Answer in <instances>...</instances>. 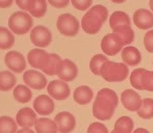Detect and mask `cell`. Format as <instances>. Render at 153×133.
Returning a JSON list of instances; mask_svg holds the SVG:
<instances>
[{
    "label": "cell",
    "instance_id": "1",
    "mask_svg": "<svg viewBox=\"0 0 153 133\" xmlns=\"http://www.w3.org/2000/svg\"><path fill=\"white\" fill-rule=\"evenodd\" d=\"M118 104L119 98L113 89L107 87L100 89L93 104V115L100 121H108L114 117Z\"/></svg>",
    "mask_w": 153,
    "mask_h": 133
},
{
    "label": "cell",
    "instance_id": "28",
    "mask_svg": "<svg viewBox=\"0 0 153 133\" xmlns=\"http://www.w3.org/2000/svg\"><path fill=\"white\" fill-rule=\"evenodd\" d=\"M17 122L10 117H0V133H17Z\"/></svg>",
    "mask_w": 153,
    "mask_h": 133
},
{
    "label": "cell",
    "instance_id": "40",
    "mask_svg": "<svg viewBox=\"0 0 153 133\" xmlns=\"http://www.w3.org/2000/svg\"><path fill=\"white\" fill-rule=\"evenodd\" d=\"M133 133H150L147 129H144V128H137L135 129V131H133Z\"/></svg>",
    "mask_w": 153,
    "mask_h": 133
},
{
    "label": "cell",
    "instance_id": "11",
    "mask_svg": "<svg viewBox=\"0 0 153 133\" xmlns=\"http://www.w3.org/2000/svg\"><path fill=\"white\" fill-rule=\"evenodd\" d=\"M54 122L61 133H70L75 129L76 120L69 111H61L54 117Z\"/></svg>",
    "mask_w": 153,
    "mask_h": 133
},
{
    "label": "cell",
    "instance_id": "41",
    "mask_svg": "<svg viewBox=\"0 0 153 133\" xmlns=\"http://www.w3.org/2000/svg\"><path fill=\"white\" fill-rule=\"evenodd\" d=\"M111 2H114V3H123V2H125L126 0H111Z\"/></svg>",
    "mask_w": 153,
    "mask_h": 133
},
{
    "label": "cell",
    "instance_id": "8",
    "mask_svg": "<svg viewBox=\"0 0 153 133\" xmlns=\"http://www.w3.org/2000/svg\"><path fill=\"white\" fill-rule=\"evenodd\" d=\"M30 41L34 46L39 47V48H45L50 45L51 41H52V34L47 27L39 25L31 29Z\"/></svg>",
    "mask_w": 153,
    "mask_h": 133
},
{
    "label": "cell",
    "instance_id": "9",
    "mask_svg": "<svg viewBox=\"0 0 153 133\" xmlns=\"http://www.w3.org/2000/svg\"><path fill=\"white\" fill-rule=\"evenodd\" d=\"M47 92L52 99L64 101L70 96V87L68 83L62 80H52L47 85Z\"/></svg>",
    "mask_w": 153,
    "mask_h": 133
},
{
    "label": "cell",
    "instance_id": "42",
    "mask_svg": "<svg viewBox=\"0 0 153 133\" xmlns=\"http://www.w3.org/2000/svg\"><path fill=\"white\" fill-rule=\"evenodd\" d=\"M149 6L151 8V12L153 13V0H149Z\"/></svg>",
    "mask_w": 153,
    "mask_h": 133
},
{
    "label": "cell",
    "instance_id": "15",
    "mask_svg": "<svg viewBox=\"0 0 153 133\" xmlns=\"http://www.w3.org/2000/svg\"><path fill=\"white\" fill-rule=\"evenodd\" d=\"M140 95L133 89H125L121 94V102L123 106L129 111H139L142 105Z\"/></svg>",
    "mask_w": 153,
    "mask_h": 133
},
{
    "label": "cell",
    "instance_id": "20",
    "mask_svg": "<svg viewBox=\"0 0 153 133\" xmlns=\"http://www.w3.org/2000/svg\"><path fill=\"white\" fill-rule=\"evenodd\" d=\"M49 53H47L45 50L41 48L32 49L27 54V61H28L29 65L36 69H42L43 65H44L45 61H46L47 56Z\"/></svg>",
    "mask_w": 153,
    "mask_h": 133
},
{
    "label": "cell",
    "instance_id": "10",
    "mask_svg": "<svg viewBox=\"0 0 153 133\" xmlns=\"http://www.w3.org/2000/svg\"><path fill=\"white\" fill-rule=\"evenodd\" d=\"M6 66L14 73H22L26 68V61L22 53L18 51H8L4 57Z\"/></svg>",
    "mask_w": 153,
    "mask_h": 133
},
{
    "label": "cell",
    "instance_id": "18",
    "mask_svg": "<svg viewBox=\"0 0 153 133\" xmlns=\"http://www.w3.org/2000/svg\"><path fill=\"white\" fill-rule=\"evenodd\" d=\"M121 56L125 65L129 66H137L142 61V54L140 50L135 47L127 46L121 51Z\"/></svg>",
    "mask_w": 153,
    "mask_h": 133
},
{
    "label": "cell",
    "instance_id": "35",
    "mask_svg": "<svg viewBox=\"0 0 153 133\" xmlns=\"http://www.w3.org/2000/svg\"><path fill=\"white\" fill-rule=\"evenodd\" d=\"M144 46L149 53H153V29L149 30L144 35Z\"/></svg>",
    "mask_w": 153,
    "mask_h": 133
},
{
    "label": "cell",
    "instance_id": "19",
    "mask_svg": "<svg viewBox=\"0 0 153 133\" xmlns=\"http://www.w3.org/2000/svg\"><path fill=\"white\" fill-rule=\"evenodd\" d=\"M61 61L62 58L59 57V55L55 54V53H49L41 70L44 74L48 75V76H54L56 75Z\"/></svg>",
    "mask_w": 153,
    "mask_h": 133
},
{
    "label": "cell",
    "instance_id": "13",
    "mask_svg": "<svg viewBox=\"0 0 153 133\" xmlns=\"http://www.w3.org/2000/svg\"><path fill=\"white\" fill-rule=\"evenodd\" d=\"M23 80L28 87L43 89L47 86V79L44 74L36 70H28L23 74Z\"/></svg>",
    "mask_w": 153,
    "mask_h": 133
},
{
    "label": "cell",
    "instance_id": "3",
    "mask_svg": "<svg viewBox=\"0 0 153 133\" xmlns=\"http://www.w3.org/2000/svg\"><path fill=\"white\" fill-rule=\"evenodd\" d=\"M109 26L113 33L123 40L125 46L131 44L134 40V31L131 28V21L125 12L117 10L113 13L109 19Z\"/></svg>",
    "mask_w": 153,
    "mask_h": 133
},
{
    "label": "cell",
    "instance_id": "29",
    "mask_svg": "<svg viewBox=\"0 0 153 133\" xmlns=\"http://www.w3.org/2000/svg\"><path fill=\"white\" fill-rule=\"evenodd\" d=\"M137 115L144 120H149L153 117V99L146 98L142 101L141 108L137 111Z\"/></svg>",
    "mask_w": 153,
    "mask_h": 133
},
{
    "label": "cell",
    "instance_id": "2",
    "mask_svg": "<svg viewBox=\"0 0 153 133\" xmlns=\"http://www.w3.org/2000/svg\"><path fill=\"white\" fill-rule=\"evenodd\" d=\"M108 17V10L104 5L97 4L85 13L81 19V27L85 33L96 34L100 31L102 25Z\"/></svg>",
    "mask_w": 153,
    "mask_h": 133
},
{
    "label": "cell",
    "instance_id": "34",
    "mask_svg": "<svg viewBox=\"0 0 153 133\" xmlns=\"http://www.w3.org/2000/svg\"><path fill=\"white\" fill-rule=\"evenodd\" d=\"M87 133H108V129L102 123L96 122V123H92L89 126Z\"/></svg>",
    "mask_w": 153,
    "mask_h": 133
},
{
    "label": "cell",
    "instance_id": "39",
    "mask_svg": "<svg viewBox=\"0 0 153 133\" xmlns=\"http://www.w3.org/2000/svg\"><path fill=\"white\" fill-rule=\"evenodd\" d=\"M17 133H34L30 128H22L21 130H19Z\"/></svg>",
    "mask_w": 153,
    "mask_h": 133
},
{
    "label": "cell",
    "instance_id": "33",
    "mask_svg": "<svg viewBox=\"0 0 153 133\" xmlns=\"http://www.w3.org/2000/svg\"><path fill=\"white\" fill-rule=\"evenodd\" d=\"M72 5L78 10H89L92 6L93 0H70Z\"/></svg>",
    "mask_w": 153,
    "mask_h": 133
},
{
    "label": "cell",
    "instance_id": "5",
    "mask_svg": "<svg viewBox=\"0 0 153 133\" xmlns=\"http://www.w3.org/2000/svg\"><path fill=\"white\" fill-rule=\"evenodd\" d=\"M33 20L29 13L19 10L10 15L8 19L10 30L15 34H25L31 29Z\"/></svg>",
    "mask_w": 153,
    "mask_h": 133
},
{
    "label": "cell",
    "instance_id": "24",
    "mask_svg": "<svg viewBox=\"0 0 153 133\" xmlns=\"http://www.w3.org/2000/svg\"><path fill=\"white\" fill-rule=\"evenodd\" d=\"M15 100H17L19 103H28L32 98V92L30 91L27 85L19 84L14 89L13 92Z\"/></svg>",
    "mask_w": 153,
    "mask_h": 133
},
{
    "label": "cell",
    "instance_id": "32",
    "mask_svg": "<svg viewBox=\"0 0 153 133\" xmlns=\"http://www.w3.org/2000/svg\"><path fill=\"white\" fill-rule=\"evenodd\" d=\"M142 87L143 91L153 92V72L145 70L142 75Z\"/></svg>",
    "mask_w": 153,
    "mask_h": 133
},
{
    "label": "cell",
    "instance_id": "27",
    "mask_svg": "<svg viewBox=\"0 0 153 133\" xmlns=\"http://www.w3.org/2000/svg\"><path fill=\"white\" fill-rule=\"evenodd\" d=\"M47 12V0H32L29 14L36 18H42Z\"/></svg>",
    "mask_w": 153,
    "mask_h": 133
},
{
    "label": "cell",
    "instance_id": "36",
    "mask_svg": "<svg viewBox=\"0 0 153 133\" xmlns=\"http://www.w3.org/2000/svg\"><path fill=\"white\" fill-rule=\"evenodd\" d=\"M15 1H16L17 5L19 6V8H21L23 12H29L32 0H15Z\"/></svg>",
    "mask_w": 153,
    "mask_h": 133
},
{
    "label": "cell",
    "instance_id": "7",
    "mask_svg": "<svg viewBox=\"0 0 153 133\" xmlns=\"http://www.w3.org/2000/svg\"><path fill=\"white\" fill-rule=\"evenodd\" d=\"M124 46L125 44L122 38L114 33L106 34L101 41V49L105 54L109 55V56L118 54L120 51L123 50Z\"/></svg>",
    "mask_w": 153,
    "mask_h": 133
},
{
    "label": "cell",
    "instance_id": "12",
    "mask_svg": "<svg viewBox=\"0 0 153 133\" xmlns=\"http://www.w3.org/2000/svg\"><path fill=\"white\" fill-rule=\"evenodd\" d=\"M56 75L65 82L73 81L78 75V68L76 64L70 59H62Z\"/></svg>",
    "mask_w": 153,
    "mask_h": 133
},
{
    "label": "cell",
    "instance_id": "17",
    "mask_svg": "<svg viewBox=\"0 0 153 133\" xmlns=\"http://www.w3.org/2000/svg\"><path fill=\"white\" fill-rule=\"evenodd\" d=\"M38 117L36 113L30 107H25L17 112L16 122L18 126H21L22 128H31L36 125Z\"/></svg>",
    "mask_w": 153,
    "mask_h": 133
},
{
    "label": "cell",
    "instance_id": "4",
    "mask_svg": "<svg viewBox=\"0 0 153 133\" xmlns=\"http://www.w3.org/2000/svg\"><path fill=\"white\" fill-rule=\"evenodd\" d=\"M129 75V69L124 63L107 61L100 71V76L107 82H122Z\"/></svg>",
    "mask_w": 153,
    "mask_h": 133
},
{
    "label": "cell",
    "instance_id": "37",
    "mask_svg": "<svg viewBox=\"0 0 153 133\" xmlns=\"http://www.w3.org/2000/svg\"><path fill=\"white\" fill-rule=\"evenodd\" d=\"M47 1H48V3L50 4V5H52L53 7L62 8L68 5L70 0H47Z\"/></svg>",
    "mask_w": 153,
    "mask_h": 133
},
{
    "label": "cell",
    "instance_id": "31",
    "mask_svg": "<svg viewBox=\"0 0 153 133\" xmlns=\"http://www.w3.org/2000/svg\"><path fill=\"white\" fill-rule=\"evenodd\" d=\"M145 72V69L139 68L135 69L134 71H132L130 75V83L135 89H139V91H143V87H142V75Z\"/></svg>",
    "mask_w": 153,
    "mask_h": 133
},
{
    "label": "cell",
    "instance_id": "21",
    "mask_svg": "<svg viewBox=\"0 0 153 133\" xmlns=\"http://www.w3.org/2000/svg\"><path fill=\"white\" fill-rule=\"evenodd\" d=\"M73 97L76 103L80 105H87L93 100L94 94L91 87H89L88 85H80L74 91Z\"/></svg>",
    "mask_w": 153,
    "mask_h": 133
},
{
    "label": "cell",
    "instance_id": "6",
    "mask_svg": "<svg viewBox=\"0 0 153 133\" xmlns=\"http://www.w3.org/2000/svg\"><path fill=\"white\" fill-rule=\"evenodd\" d=\"M56 27L65 36H75L79 31V21L71 14H62L57 18Z\"/></svg>",
    "mask_w": 153,
    "mask_h": 133
},
{
    "label": "cell",
    "instance_id": "14",
    "mask_svg": "<svg viewBox=\"0 0 153 133\" xmlns=\"http://www.w3.org/2000/svg\"><path fill=\"white\" fill-rule=\"evenodd\" d=\"M133 22L140 29H150L153 27V13L146 8H139L133 14Z\"/></svg>",
    "mask_w": 153,
    "mask_h": 133
},
{
    "label": "cell",
    "instance_id": "30",
    "mask_svg": "<svg viewBox=\"0 0 153 133\" xmlns=\"http://www.w3.org/2000/svg\"><path fill=\"white\" fill-rule=\"evenodd\" d=\"M108 61L105 55H102V54H96L92 57L91 61H90V70L93 74L95 75H99L100 76V71H101V68L103 66L106 61Z\"/></svg>",
    "mask_w": 153,
    "mask_h": 133
},
{
    "label": "cell",
    "instance_id": "38",
    "mask_svg": "<svg viewBox=\"0 0 153 133\" xmlns=\"http://www.w3.org/2000/svg\"><path fill=\"white\" fill-rule=\"evenodd\" d=\"M14 0H0V7L1 8H5V7H10L13 4Z\"/></svg>",
    "mask_w": 153,
    "mask_h": 133
},
{
    "label": "cell",
    "instance_id": "25",
    "mask_svg": "<svg viewBox=\"0 0 153 133\" xmlns=\"http://www.w3.org/2000/svg\"><path fill=\"white\" fill-rule=\"evenodd\" d=\"M14 44V33L6 27L0 26V49L1 50H7V49L12 48Z\"/></svg>",
    "mask_w": 153,
    "mask_h": 133
},
{
    "label": "cell",
    "instance_id": "22",
    "mask_svg": "<svg viewBox=\"0 0 153 133\" xmlns=\"http://www.w3.org/2000/svg\"><path fill=\"white\" fill-rule=\"evenodd\" d=\"M36 133H57L59 129L54 121L48 117H40L34 125Z\"/></svg>",
    "mask_w": 153,
    "mask_h": 133
},
{
    "label": "cell",
    "instance_id": "16",
    "mask_svg": "<svg viewBox=\"0 0 153 133\" xmlns=\"http://www.w3.org/2000/svg\"><path fill=\"white\" fill-rule=\"evenodd\" d=\"M33 109L40 115H49L54 110V102L47 95H41L33 101Z\"/></svg>",
    "mask_w": 153,
    "mask_h": 133
},
{
    "label": "cell",
    "instance_id": "26",
    "mask_svg": "<svg viewBox=\"0 0 153 133\" xmlns=\"http://www.w3.org/2000/svg\"><path fill=\"white\" fill-rule=\"evenodd\" d=\"M133 123L132 119L130 117H121L116 121L115 129L114 131L116 133H132L133 131Z\"/></svg>",
    "mask_w": 153,
    "mask_h": 133
},
{
    "label": "cell",
    "instance_id": "43",
    "mask_svg": "<svg viewBox=\"0 0 153 133\" xmlns=\"http://www.w3.org/2000/svg\"><path fill=\"white\" fill-rule=\"evenodd\" d=\"M111 133H116V132H115V131H114V130H113V131H111Z\"/></svg>",
    "mask_w": 153,
    "mask_h": 133
},
{
    "label": "cell",
    "instance_id": "23",
    "mask_svg": "<svg viewBox=\"0 0 153 133\" xmlns=\"http://www.w3.org/2000/svg\"><path fill=\"white\" fill-rule=\"evenodd\" d=\"M17 83V78L14 73L10 71L0 72V91L8 92L15 87Z\"/></svg>",
    "mask_w": 153,
    "mask_h": 133
}]
</instances>
